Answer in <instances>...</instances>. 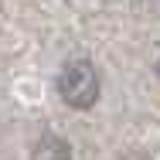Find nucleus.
I'll return each mask as SVG.
<instances>
[{
    "label": "nucleus",
    "instance_id": "obj_1",
    "mask_svg": "<svg viewBox=\"0 0 160 160\" xmlns=\"http://www.w3.org/2000/svg\"><path fill=\"white\" fill-rule=\"evenodd\" d=\"M58 96L72 109H89L99 99V75L89 62H68L58 75Z\"/></svg>",
    "mask_w": 160,
    "mask_h": 160
},
{
    "label": "nucleus",
    "instance_id": "obj_2",
    "mask_svg": "<svg viewBox=\"0 0 160 160\" xmlns=\"http://www.w3.org/2000/svg\"><path fill=\"white\" fill-rule=\"evenodd\" d=\"M31 160H72V150H68V143L62 136H41Z\"/></svg>",
    "mask_w": 160,
    "mask_h": 160
},
{
    "label": "nucleus",
    "instance_id": "obj_3",
    "mask_svg": "<svg viewBox=\"0 0 160 160\" xmlns=\"http://www.w3.org/2000/svg\"><path fill=\"white\" fill-rule=\"evenodd\" d=\"M157 75H160V58H157Z\"/></svg>",
    "mask_w": 160,
    "mask_h": 160
}]
</instances>
